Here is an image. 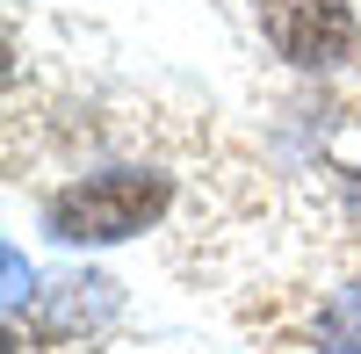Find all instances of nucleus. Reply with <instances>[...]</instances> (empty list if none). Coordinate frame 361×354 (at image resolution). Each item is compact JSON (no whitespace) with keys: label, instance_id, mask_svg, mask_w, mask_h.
Wrapping results in <instances>:
<instances>
[{"label":"nucleus","instance_id":"1","mask_svg":"<svg viewBox=\"0 0 361 354\" xmlns=\"http://www.w3.org/2000/svg\"><path fill=\"white\" fill-rule=\"evenodd\" d=\"M173 210V173L159 166H87L73 181H58L44 195V239L66 253H94V246H130L145 231H159Z\"/></svg>","mask_w":361,"mask_h":354},{"label":"nucleus","instance_id":"2","mask_svg":"<svg viewBox=\"0 0 361 354\" xmlns=\"http://www.w3.org/2000/svg\"><path fill=\"white\" fill-rule=\"evenodd\" d=\"M253 15H260V37L296 73H340L361 51L354 0H253Z\"/></svg>","mask_w":361,"mask_h":354},{"label":"nucleus","instance_id":"3","mask_svg":"<svg viewBox=\"0 0 361 354\" xmlns=\"http://www.w3.org/2000/svg\"><path fill=\"white\" fill-rule=\"evenodd\" d=\"M22 318H29L44 340L87 347L94 333H109L116 318H123V282L102 275V268H66V275H51V282L37 289V304H29ZM22 318H8V326H22Z\"/></svg>","mask_w":361,"mask_h":354},{"label":"nucleus","instance_id":"4","mask_svg":"<svg viewBox=\"0 0 361 354\" xmlns=\"http://www.w3.org/2000/svg\"><path fill=\"white\" fill-rule=\"evenodd\" d=\"M304 347L311 354H361V282H340L318 297V311L304 318Z\"/></svg>","mask_w":361,"mask_h":354},{"label":"nucleus","instance_id":"5","mask_svg":"<svg viewBox=\"0 0 361 354\" xmlns=\"http://www.w3.org/2000/svg\"><path fill=\"white\" fill-rule=\"evenodd\" d=\"M340 202H347V217H354V231H361V166H347V181H340Z\"/></svg>","mask_w":361,"mask_h":354}]
</instances>
